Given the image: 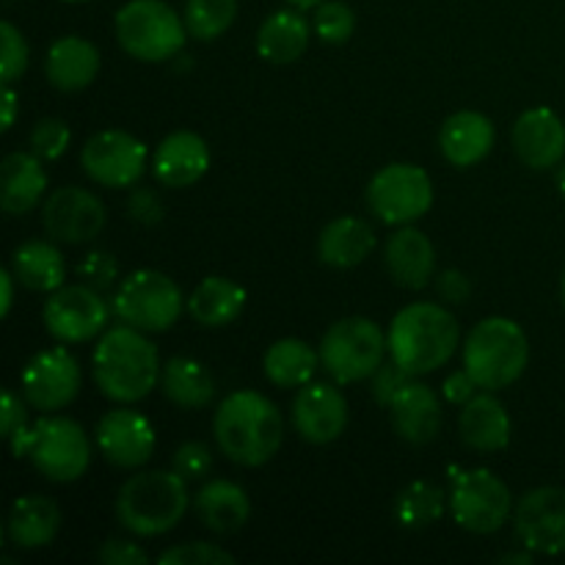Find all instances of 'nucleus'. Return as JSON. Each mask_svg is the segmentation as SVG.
<instances>
[{"instance_id":"obj_1","label":"nucleus","mask_w":565,"mask_h":565,"mask_svg":"<svg viewBox=\"0 0 565 565\" xmlns=\"http://www.w3.org/2000/svg\"><path fill=\"white\" fill-rule=\"evenodd\" d=\"M221 452L241 467H263L285 441V417L279 406L254 390H237L221 401L213 419Z\"/></svg>"},{"instance_id":"obj_2","label":"nucleus","mask_w":565,"mask_h":565,"mask_svg":"<svg viewBox=\"0 0 565 565\" xmlns=\"http://www.w3.org/2000/svg\"><path fill=\"white\" fill-rule=\"evenodd\" d=\"M94 384L108 401L138 403L158 386L160 356L158 348L143 337V331L121 323L105 329L92 356Z\"/></svg>"},{"instance_id":"obj_3","label":"nucleus","mask_w":565,"mask_h":565,"mask_svg":"<svg viewBox=\"0 0 565 565\" xmlns=\"http://www.w3.org/2000/svg\"><path fill=\"white\" fill-rule=\"evenodd\" d=\"M390 356L412 375H428L445 367L458 351L461 329L450 309L441 303H408L392 318Z\"/></svg>"},{"instance_id":"obj_4","label":"nucleus","mask_w":565,"mask_h":565,"mask_svg":"<svg viewBox=\"0 0 565 565\" xmlns=\"http://www.w3.org/2000/svg\"><path fill=\"white\" fill-rule=\"evenodd\" d=\"M191 505L188 480L177 469L138 472L121 486L116 497V516L121 527L141 539H154L174 530Z\"/></svg>"},{"instance_id":"obj_5","label":"nucleus","mask_w":565,"mask_h":565,"mask_svg":"<svg viewBox=\"0 0 565 565\" xmlns=\"http://www.w3.org/2000/svg\"><path fill=\"white\" fill-rule=\"evenodd\" d=\"M17 458H31L33 467L53 483H75L92 467V441L70 417H42L9 439Z\"/></svg>"},{"instance_id":"obj_6","label":"nucleus","mask_w":565,"mask_h":565,"mask_svg":"<svg viewBox=\"0 0 565 565\" xmlns=\"http://www.w3.org/2000/svg\"><path fill=\"white\" fill-rule=\"evenodd\" d=\"M530 364V342L511 318H486L463 342V370L486 392H497L522 379Z\"/></svg>"},{"instance_id":"obj_7","label":"nucleus","mask_w":565,"mask_h":565,"mask_svg":"<svg viewBox=\"0 0 565 565\" xmlns=\"http://www.w3.org/2000/svg\"><path fill=\"white\" fill-rule=\"evenodd\" d=\"M188 36L185 20L163 0H130L116 11V39L121 50L143 64L177 58Z\"/></svg>"},{"instance_id":"obj_8","label":"nucleus","mask_w":565,"mask_h":565,"mask_svg":"<svg viewBox=\"0 0 565 565\" xmlns=\"http://www.w3.org/2000/svg\"><path fill=\"white\" fill-rule=\"evenodd\" d=\"M390 353V340L370 318H342L320 342V364L337 384H356L373 379Z\"/></svg>"},{"instance_id":"obj_9","label":"nucleus","mask_w":565,"mask_h":565,"mask_svg":"<svg viewBox=\"0 0 565 565\" xmlns=\"http://www.w3.org/2000/svg\"><path fill=\"white\" fill-rule=\"evenodd\" d=\"M182 290L174 279H169L160 270L141 268L127 276L114 296V315L121 323L143 331V334H158L169 331L180 320L185 307Z\"/></svg>"},{"instance_id":"obj_10","label":"nucleus","mask_w":565,"mask_h":565,"mask_svg":"<svg viewBox=\"0 0 565 565\" xmlns=\"http://www.w3.org/2000/svg\"><path fill=\"white\" fill-rule=\"evenodd\" d=\"M513 511L511 489L491 469H467L450 480V513L458 527L491 535L505 527Z\"/></svg>"},{"instance_id":"obj_11","label":"nucleus","mask_w":565,"mask_h":565,"mask_svg":"<svg viewBox=\"0 0 565 565\" xmlns=\"http://www.w3.org/2000/svg\"><path fill=\"white\" fill-rule=\"evenodd\" d=\"M367 204L379 221L408 226L434 207V182L414 163H390L370 180Z\"/></svg>"},{"instance_id":"obj_12","label":"nucleus","mask_w":565,"mask_h":565,"mask_svg":"<svg viewBox=\"0 0 565 565\" xmlns=\"http://www.w3.org/2000/svg\"><path fill=\"white\" fill-rule=\"evenodd\" d=\"M42 315L53 340L64 345H81L108 329L110 307L103 292L83 281V285H64L50 292Z\"/></svg>"},{"instance_id":"obj_13","label":"nucleus","mask_w":565,"mask_h":565,"mask_svg":"<svg viewBox=\"0 0 565 565\" xmlns=\"http://www.w3.org/2000/svg\"><path fill=\"white\" fill-rule=\"evenodd\" d=\"M147 143L125 130L97 132L88 138L81 152L86 177L103 188H132L147 171Z\"/></svg>"},{"instance_id":"obj_14","label":"nucleus","mask_w":565,"mask_h":565,"mask_svg":"<svg viewBox=\"0 0 565 565\" xmlns=\"http://www.w3.org/2000/svg\"><path fill=\"white\" fill-rule=\"evenodd\" d=\"M513 527L524 550L555 557L565 552V489L541 486L527 491L513 511Z\"/></svg>"},{"instance_id":"obj_15","label":"nucleus","mask_w":565,"mask_h":565,"mask_svg":"<svg viewBox=\"0 0 565 565\" xmlns=\"http://www.w3.org/2000/svg\"><path fill=\"white\" fill-rule=\"evenodd\" d=\"M83 373L66 348L39 351L22 370V397L39 412H61L77 397Z\"/></svg>"},{"instance_id":"obj_16","label":"nucleus","mask_w":565,"mask_h":565,"mask_svg":"<svg viewBox=\"0 0 565 565\" xmlns=\"http://www.w3.org/2000/svg\"><path fill=\"white\" fill-rule=\"evenodd\" d=\"M42 224L53 241L81 246L105 230V204L86 188H58L44 199Z\"/></svg>"},{"instance_id":"obj_17","label":"nucleus","mask_w":565,"mask_h":565,"mask_svg":"<svg viewBox=\"0 0 565 565\" xmlns=\"http://www.w3.org/2000/svg\"><path fill=\"white\" fill-rule=\"evenodd\" d=\"M97 447L114 467L138 469L152 458L154 428L141 412L114 408L97 423Z\"/></svg>"},{"instance_id":"obj_18","label":"nucleus","mask_w":565,"mask_h":565,"mask_svg":"<svg viewBox=\"0 0 565 565\" xmlns=\"http://www.w3.org/2000/svg\"><path fill=\"white\" fill-rule=\"evenodd\" d=\"M292 425L309 445H331L348 428V401L337 386L312 384L301 386L292 401Z\"/></svg>"},{"instance_id":"obj_19","label":"nucleus","mask_w":565,"mask_h":565,"mask_svg":"<svg viewBox=\"0 0 565 565\" xmlns=\"http://www.w3.org/2000/svg\"><path fill=\"white\" fill-rule=\"evenodd\" d=\"M513 149L535 171L561 166L565 154V125L552 108H530L513 125Z\"/></svg>"},{"instance_id":"obj_20","label":"nucleus","mask_w":565,"mask_h":565,"mask_svg":"<svg viewBox=\"0 0 565 565\" xmlns=\"http://www.w3.org/2000/svg\"><path fill=\"white\" fill-rule=\"evenodd\" d=\"M210 147L199 132L177 130L160 141L154 149L152 171L160 185L166 188H191L207 174Z\"/></svg>"},{"instance_id":"obj_21","label":"nucleus","mask_w":565,"mask_h":565,"mask_svg":"<svg viewBox=\"0 0 565 565\" xmlns=\"http://www.w3.org/2000/svg\"><path fill=\"white\" fill-rule=\"evenodd\" d=\"M392 428L412 445H428L441 430V401L428 384L412 379L390 406Z\"/></svg>"},{"instance_id":"obj_22","label":"nucleus","mask_w":565,"mask_h":565,"mask_svg":"<svg viewBox=\"0 0 565 565\" xmlns=\"http://www.w3.org/2000/svg\"><path fill=\"white\" fill-rule=\"evenodd\" d=\"M494 141V121L478 110H458L441 125L439 132L441 154L456 169H469V166H478L480 160L489 158Z\"/></svg>"},{"instance_id":"obj_23","label":"nucleus","mask_w":565,"mask_h":565,"mask_svg":"<svg viewBox=\"0 0 565 565\" xmlns=\"http://www.w3.org/2000/svg\"><path fill=\"white\" fill-rule=\"evenodd\" d=\"M386 270L392 279L406 290H423L436 274V252L428 235L414 230L412 224L401 226L386 241Z\"/></svg>"},{"instance_id":"obj_24","label":"nucleus","mask_w":565,"mask_h":565,"mask_svg":"<svg viewBox=\"0 0 565 565\" xmlns=\"http://www.w3.org/2000/svg\"><path fill=\"white\" fill-rule=\"evenodd\" d=\"M50 86L75 94L94 83L99 72V50L83 36H61L50 44L44 58Z\"/></svg>"},{"instance_id":"obj_25","label":"nucleus","mask_w":565,"mask_h":565,"mask_svg":"<svg viewBox=\"0 0 565 565\" xmlns=\"http://www.w3.org/2000/svg\"><path fill=\"white\" fill-rule=\"evenodd\" d=\"M61 522L64 516L55 500L42 494L20 497L9 511L6 535L17 550H42L53 544L55 535L61 533Z\"/></svg>"},{"instance_id":"obj_26","label":"nucleus","mask_w":565,"mask_h":565,"mask_svg":"<svg viewBox=\"0 0 565 565\" xmlns=\"http://www.w3.org/2000/svg\"><path fill=\"white\" fill-rule=\"evenodd\" d=\"M193 511L207 530L232 535L246 527L252 516V502L246 491L232 480H207L193 497Z\"/></svg>"},{"instance_id":"obj_27","label":"nucleus","mask_w":565,"mask_h":565,"mask_svg":"<svg viewBox=\"0 0 565 565\" xmlns=\"http://www.w3.org/2000/svg\"><path fill=\"white\" fill-rule=\"evenodd\" d=\"M458 428H461L463 445L478 452L505 450L508 441H511V417H508L505 406L486 390L469 403H463Z\"/></svg>"},{"instance_id":"obj_28","label":"nucleus","mask_w":565,"mask_h":565,"mask_svg":"<svg viewBox=\"0 0 565 565\" xmlns=\"http://www.w3.org/2000/svg\"><path fill=\"white\" fill-rule=\"evenodd\" d=\"M375 252V232L367 221L342 215L323 226L318 237V257L329 268H356Z\"/></svg>"},{"instance_id":"obj_29","label":"nucleus","mask_w":565,"mask_h":565,"mask_svg":"<svg viewBox=\"0 0 565 565\" xmlns=\"http://www.w3.org/2000/svg\"><path fill=\"white\" fill-rule=\"evenodd\" d=\"M3 177V191H0V204L9 215H25L44 199L47 191V174L42 169V158L33 152H11L6 154L0 166Z\"/></svg>"},{"instance_id":"obj_30","label":"nucleus","mask_w":565,"mask_h":565,"mask_svg":"<svg viewBox=\"0 0 565 565\" xmlns=\"http://www.w3.org/2000/svg\"><path fill=\"white\" fill-rule=\"evenodd\" d=\"M309 47V20L301 9H279L259 25L257 53L268 64H292Z\"/></svg>"},{"instance_id":"obj_31","label":"nucleus","mask_w":565,"mask_h":565,"mask_svg":"<svg viewBox=\"0 0 565 565\" xmlns=\"http://www.w3.org/2000/svg\"><path fill=\"white\" fill-rule=\"evenodd\" d=\"M246 290L226 276H207L188 298V312L207 329L235 323L246 309Z\"/></svg>"},{"instance_id":"obj_32","label":"nucleus","mask_w":565,"mask_h":565,"mask_svg":"<svg viewBox=\"0 0 565 565\" xmlns=\"http://www.w3.org/2000/svg\"><path fill=\"white\" fill-rule=\"evenodd\" d=\"M11 274L33 292H55L66 285V263L47 241H28L11 257Z\"/></svg>"},{"instance_id":"obj_33","label":"nucleus","mask_w":565,"mask_h":565,"mask_svg":"<svg viewBox=\"0 0 565 565\" xmlns=\"http://www.w3.org/2000/svg\"><path fill=\"white\" fill-rule=\"evenodd\" d=\"M163 395L180 408H204L215 397V381L202 362L191 356H174L160 373Z\"/></svg>"},{"instance_id":"obj_34","label":"nucleus","mask_w":565,"mask_h":565,"mask_svg":"<svg viewBox=\"0 0 565 565\" xmlns=\"http://www.w3.org/2000/svg\"><path fill=\"white\" fill-rule=\"evenodd\" d=\"M318 362L320 353H315L309 342L298 340V337H285L265 351L263 370L270 384L281 386V390H301L312 381Z\"/></svg>"},{"instance_id":"obj_35","label":"nucleus","mask_w":565,"mask_h":565,"mask_svg":"<svg viewBox=\"0 0 565 565\" xmlns=\"http://www.w3.org/2000/svg\"><path fill=\"white\" fill-rule=\"evenodd\" d=\"M445 491L428 480H414L397 494L395 519L406 530H425L436 524L445 513Z\"/></svg>"},{"instance_id":"obj_36","label":"nucleus","mask_w":565,"mask_h":565,"mask_svg":"<svg viewBox=\"0 0 565 565\" xmlns=\"http://www.w3.org/2000/svg\"><path fill=\"white\" fill-rule=\"evenodd\" d=\"M237 17V0H188L185 28L199 42H213L232 28Z\"/></svg>"},{"instance_id":"obj_37","label":"nucleus","mask_w":565,"mask_h":565,"mask_svg":"<svg viewBox=\"0 0 565 565\" xmlns=\"http://www.w3.org/2000/svg\"><path fill=\"white\" fill-rule=\"evenodd\" d=\"M353 28H356V14L348 3L342 0H323V3L315 9L312 17V31L318 33L320 42L326 44H345L353 36Z\"/></svg>"},{"instance_id":"obj_38","label":"nucleus","mask_w":565,"mask_h":565,"mask_svg":"<svg viewBox=\"0 0 565 565\" xmlns=\"http://www.w3.org/2000/svg\"><path fill=\"white\" fill-rule=\"evenodd\" d=\"M158 561L163 565H235V555L207 541H188L166 550Z\"/></svg>"},{"instance_id":"obj_39","label":"nucleus","mask_w":565,"mask_h":565,"mask_svg":"<svg viewBox=\"0 0 565 565\" xmlns=\"http://www.w3.org/2000/svg\"><path fill=\"white\" fill-rule=\"evenodd\" d=\"M72 132L66 121L61 119H42L31 130V152L42 160H58L70 149Z\"/></svg>"},{"instance_id":"obj_40","label":"nucleus","mask_w":565,"mask_h":565,"mask_svg":"<svg viewBox=\"0 0 565 565\" xmlns=\"http://www.w3.org/2000/svg\"><path fill=\"white\" fill-rule=\"evenodd\" d=\"M171 467L185 480H204L213 469V452L204 441H185L171 456Z\"/></svg>"},{"instance_id":"obj_41","label":"nucleus","mask_w":565,"mask_h":565,"mask_svg":"<svg viewBox=\"0 0 565 565\" xmlns=\"http://www.w3.org/2000/svg\"><path fill=\"white\" fill-rule=\"evenodd\" d=\"M77 274H81V279L88 287L105 292L119 279V265H116V259L108 252H88L83 263L77 265Z\"/></svg>"},{"instance_id":"obj_42","label":"nucleus","mask_w":565,"mask_h":565,"mask_svg":"<svg viewBox=\"0 0 565 565\" xmlns=\"http://www.w3.org/2000/svg\"><path fill=\"white\" fill-rule=\"evenodd\" d=\"M0 39H3V86L14 83L28 70V42L11 22L0 25Z\"/></svg>"},{"instance_id":"obj_43","label":"nucleus","mask_w":565,"mask_h":565,"mask_svg":"<svg viewBox=\"0 0 565 565\" xmlns=\"http://www.w3.org/2000/svg\"><path fill=\"white\" fill-rule=\"evenodd\" d=\"M412 379H417V375H412L408 370H403L397 362H384L379 370H375L373 379H370L373 381L375 403L384 408H390L392 401L397 397V392H401Z\"/></svg>"},{"instance_id":"obj_44","label":"nucleus","mask_w":565,"mask_h":565,"mask_svg":"<svg viewBox=\"0 0 565 565\" xmlns=\"http://www.w3.org/2000/svg\"><path fill=\"white\" fill-rule=\"evenodd\" d=\"M127 213H130V218H136L138 224H160L166 215L163 199H160L152 188H138V191H132L130 196H127Z\"/></svg>"},{"instance_id":"obj_45","label":"nucleus","mask_w":565,"mask_h":565,"mask_svg":"<svg viewBox=\"0 0 565 565\" xmlns=\"http://www.w3.org/2000/svg\"><path fill=\"white\" fill-rule=\"evenodd\" d=\"M97 561L103 565H147L149 555L138 544L125 539H110L99 546Z\"/></svg>"},{"instance_id":"obj_46","label":"nucleus","mask_w":565,"mask_h":565,"mask_svg":"<svg viewBox=\"0 0 565 565\" xmlns=\"http://www.w3.org/2000/svg\"><path fill=\"white\" fill-rule=\"evenodd\" d=\"M436 290L445 301L450 303H467L469 296H472V281L461 274V270L450 268V270H441L439 279H436Z\"/></svg>"},{"instance_id":"obj_47","label":"nucleus","mask_w":565,"mask_h":565,"mask_svg":"<svg viewBox=\"0 0 565 565\" xmlns=\"http://www.w3.org/2000/svg\"><path fill=\"white\" fill-rule=\"evenodd\" d=\"M478 390L480 386L475 384V379L467 373V370H456V373H450L445 379L441 395H445L450 403H456V406H463V403H469L475 395H478Z\"/></svg>"},{"instance_id":"obj_48","label":"nucleus","mask_w":565,"mask_h":565,"mask_svg":"<svg viewBox=\"0 0 565 565\" xmlns=\"http://www.w3.org/2000/svg\"><path fill=\"white\" fill-rule=\"evenodd\" d=\"M0 419H3V436H6V439H11L17 430H22L28 425L25 403H22V397L14 395L11 390L3 392V412H0Z\"/></svg>"},{"instance_id":"obj_49","label":"nucleus","mask_w":565,"mask_h":565,"mask_svg":"<svg viewBox=\"0 0 565 565\" xmlns=\"http://www.w3.org/2000/svg\"><path fill=\"white\" fill-rule=\"evenodd\" d=\"M20 99H17V92L11 88V83H6L3 88V125H0V130H11V125H14L17 119V108H20Z\"/></svg>"},{"instance_id":"obj_50","label":"nucleus","mask_w":565,"mask_h":565,"mask_svg":"<svg viewBox=\"0 0 565 565\" xmlns=\"http://www.w3.org/2000/svg\"><path fill=\"white\" fill-rule=\"evenodd\" d=\"M14 274H9V270H3L0 274V290H3V301H0V315L3 318H9L11 315V303H14Z\"/></svg>"},{"instance_id":"obj_51","label":"nucleus","mask_w":565,"mask_h":565,"mask_svg":"<svg viewBox=\"0 0 565 565\" xmlns=\"http://www.w3.org/2000/svg\"><path fill=\"white\" fill-rule=\"evenodd\" d=\"M287 3L296 6V9H301V11H307V9H318L323 0H287Z\"/></svg>"},{"instance_id":"obj_52","label":"nucleus","mask_w":565,"mask_h":565,"mask_svg":"<svg viewBox=\"0 0 565 565\" xmlns=\"http://www.w3.org/2000/svg\"><path fill=\"white\" fill-rule=\"evenodd\" d=\"M555 182H557V191H561L563 196H565V163L561 166V169H557V174H555Z\"/></svg>"},{"instance_id":"obj_53","label":"nucleus","mask_w":565,"mask_h":565,"mask_svg":"<svg viewBox=\"0 0 565 565\" xmlns=\"http://www.w3.org/2000/svg\"><path fill=\"white\" fill-rule=\"evenodd\" d=\"M561 301H563V307H565V270H563V279H561Z\"/></svg>"},{"instance_id":"obj_54","label":"nucleus","mask_w":565,"mask_h":565,"mask_svg":"<svg viewBox=\"0 0 565 565\" xmlns=\"http://www.w3.org/2000/svg\"><path fill=\"white\" fill-rule=\"evenodd\" d=\"M66 3H88V0H66Z\"/></svg>"}]
</instances>
